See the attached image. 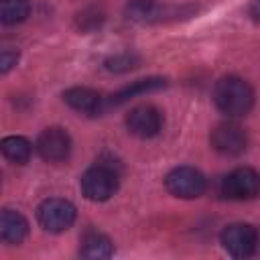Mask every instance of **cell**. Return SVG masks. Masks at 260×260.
<instances>
[{
    "label": "cell",
    "mask_w": 260,
    "mask_h": 260,
    "mask_svg": "<svg viewBox=\"0 0 260 260\" xmlns=\"http://www.w3.org/2000/svg\"><path fill=\"white\" fill-rule=\"evenodd\" d=\"M213 102L225 116H246L254 104V91L248 85V81L228 75L215 83Z\"/></svg>",
    "instance_id": "1"
},
{
    "label": "cell",
    "mask_w": 260,
    "mask_h": 260,
    "mask_svg": "<svg viewBox=\"0 0 260 260\" xmlns=\"http://www.w3.org/2000/svg\"><path fill=\"white\" fill-rule=\"evenodd\" d=\"M118 189V173L106 162H95L81 177V191L91 201H106Z\"/></svg>",
    "instance_id": "2"
},
{
    "label": "cell",
    "mask_w": 260,
    "mask_h": 260,
    "mask_svg": "<svg viewBox=\"0 0 260 260\" xmlns=\"http://www.w3.org/2000/svg\"><path fill=\"white\" fill-rule=\"evenodd\" d=\"M221 193L228 199L244 201L260 195V173L250 167L234 169L221 183Z\"/></svg>",
    "instance_id": "3"
},
{
    "label": "cell",
    "mask_w": 260,
    "mask_h": 260,
    "mask_svg": "<svg viewBox=\"0 0 260 260\" xmlns=\"http://www.w3.org/2000/svg\"><path fill=\"white\" fill-rule=\"evenodd\" d=\"M165 185L175 197H181V199L199 197V195H203V191L207 187L203 173L193 169V167H177V169H173L167 175Z\"/></svg>",
    "instance_id": "4"
},
{
    "label": "cell",
    "mask_w": 260,
    "mask_h": 260,
    "mask_svg": "<svg viewBox=\"0 0 260 260\" xmlns=\"http://www.w3.org/2000/svg\"><path fill=\"white\" fill-rule=\"evenodd\" d=\"M37 217H39V223L47 232L59 234V232H65L67 228H71V223L75 221V207L65 199L53 197L39 205Z\"/></svg>",
    "instance_id": "5"
},
{
    "label": "cell",
    "mask_w": 260,
    "mask_h": 260,
    "mask_svg": "<svg viewBox=\"0 0 260 260\" xmlns=\"http://www.w3.org/2000/svg\"><path fill=\"white\" fill-rule=\"evenodd\" d=\"M221 244L234 258H248L256 252L258 232L248 223H232L221 232Z\"/></svg>",
    "instance_id": "6"
},
{
    "label": "cell",
    "mask_w": 260,
    "mask_h": 260,
    "mask_svg": "<svg viewBox=\"0 0 260 260\" xmlns=\"http://www.w3.org/2000/svg\"><path fill=\"white\" fill-rule=\"evenodd\" d=\"M126 126L138 138H152L162 128V114L154 106L140 104L126 114Z\"/></svg>",
    "instance_id": "7"
},
{
    "label": "cell",
    "mask_w": 260,
    "mask_h": 260,
    "mask_svg": "<svg viewBox=\"0 0 260 260\" xmlns=\"http://www.w3.org/2000/svg\"><path fill=\"white\" fill-rule=\"evenodd\" d=\"M211 146L217 152L225 154V156H236V154L246 150L248 136H246L242 126H238L234 122H223V124L213 128V132H211Z\"/></svg>",
    "instance_id": "8"
},
{
    "label": "cell",
    "mask_w": 260,
    "mask_h": 260,
    "mask_svg": "<svg viewBox=\"0 0 260 260\" xmlns=\"http://www.w3.org/2000/svg\"><path fill=\"white\" fill-rule=\"evenodd\" d=\"M37 150L39 154L49 162H61L71 152V138L63 128H47L37 138Z\"/></svg>",
    "instance_id": "9"
},
{
    "label": "cell",
    "mask_w": 260,
    "mask_h": 260,
    "mask_svg": "<svg viewBox=\"0 0 260 260\" xmlns=\"http://www.w3.org/2000/svg\"><path fill=\"white\" fill-rule=\"evenodd\" d=\"M63 100L75 112L89 114V116L102 112V106H104V98L95 89H89V87H71L63 93Z\"/></svg>",
    "instance_id": "10"
},
{
    "label": "cell",
    "mask_w": 260,
    "mask_h": 260,
    "mask_svg": "<svg viewBox=\"0 0 260 260\" xmlns=\"http://www.w3.org/2000/svg\"><path fill=\"white\" fill-rule=\"evenodd\" d=\"M28 232V223L24 219L22 213L12 211V209H4L0 215V238L6 244H20L26 238Z\"/></svg>",
    "instance_id": "11"
},
{
    "label": "cell",
    "mask_w": 260,
    "mask_h": 260,
    "mask_svg": "<svg viewBox=\"0 0 260 260\" xmlns=\"http://www.w3.org/2000/svg\"><path fill=\"white\" fill-rule=\"evenodd\" d=\"M79 254L83 258H89V260H104V258H110L114 254V246H112L108 236H104L100 232H87L81 238Z\"/></svg>",
    "instance_id": "12"
},
{
    "label": "cell",
    "mask_w": 260,
    "mask_h": 260,
    "mask_svg": "<svg viewBox=\"0 0 260 260\" xmlns=\"http://www.w3.org/2000/svg\"><path fill=\"white\" fill-rule=\"evenodd\" d=\"M167 85V79H160V77H148V79H138L134 81L132 85L120 89L118 93L112 95L110 100V106H118V104H124L128 100H132L134 95H140V93H148V91H156L160 87Z\"/></svg>",
    "instance_id": "13"
},
{
    "label": "cell",
    "mask_w": 260,
    "mask_h": 260,
    "mask_svg": "<svg viewBox=\"0 0 260 260\" xmlns=\"http://www.w3.org/2000/svg\"><path fill=\"white\" fill-rule=\"evenodd\" d=\"M30 152H32V146L22 136H6L2 140V154L16 165H24L30 158Z\"/></svg>",
    "instance_id": "14"
},
{
    "label": "cell",
    "mask_w": 260,
    "mask_h": 260,
    "mask_svg": "<svg viewBox=\"0 0 260 260\" xmlns=\"http://www.w3.org/2000/svg\"><path fill=\"white\" fill-rule=\"evenodd\" d=\"M162 8L154 0H132L126 6V16L134 22H150L160 16Z\"/></svg>",
    "instance_id": "15"
},
{
    "label": "cell",
    "mask_w": 260,
    "mask_h": 260,
    "mask_svg": "<svg viewBox=\"0 0 260 260\" xmlns=\"http://www.w3.org/2000/svg\"><path fill=\"white\" fill-rule=\"evenodd\" d=\"M30 12L28 0H0V18L4 24H18Z\"/></svg>",
    "instance_id": "16"
},
{
    "label": "cell",
    "mask_w": 260,
    "mask_h": 260,
    "mask_svg": "<svg viewBox=\"0 0 260 260\" xmlns=\"http://www.w3.org/2000/svg\"><path fill=\"white\" fill-rule=\"evenodd\" d=\"M136 63H138V57L124 53V55H116V57L108 59V61H106V67H108L110 71H128V69H132V67H136Z\"/></svg>",
    "instance_id": "17"
},
{
    "label": "cell",
    "mask_w": 260,
    "mask_h": 260,
    "mask_svg": "<svg viewBox=\"0 0 260 260\" xmlns=\"http://www.w3.org/2000/svg\"><path fill=\"white\" fill-rule=\"evenodd\" d=\"M16 59H18V51L12 49V47H4L2 53H0V69H2V73H6L12 65H16Z\"/></svg>",
    "instance_id": "18"
},
{
    "label": "cell",
    "mask_w": 260,
    "mask_h": 260,
    "mask_svg": "<svg viewBox=\"0 0 260 260\" xmlns=\"http://www.w3.org/2000/svg\"><path fill=\"white\" fill-rule=\"evenodd\" d=\"M250 14L260 20V0H254V4L250 6Z\"/></svg>",
    "instance_id": "19"
}]
</instances>
